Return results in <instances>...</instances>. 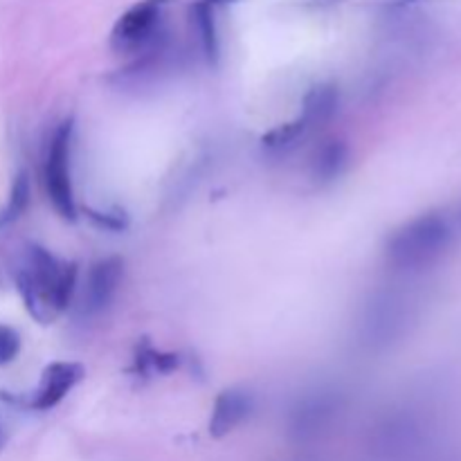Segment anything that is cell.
<instances>
[{"instance_id": "6da1fadb", "label": "cell", "mask_w": 461, "mask_h": 461, "mask_svg": "<svg viewBox=\"0 0 461 461\" xmlns=\"http://www.w3.org/2000/svg\"><path fill=\"white\" fill-rule=\"evenodd\" d=\"M77 275V264L61 261L36 243L25 246L14 268L23 304L39 324H52L68 309L75 295Z\"/></svg>"}, {"instance_id": "7a4b0ae2", "label": "cell", "mask_w": 461, "mask_h": 461, "mask_svg": "<svg viewBox=\"0 0 461 461\" xmlns=\"http://www.w3.org/2000/svg\"><path fill=\"white\" fill-rule=\"evenodd\" d=\"M453 214L426 212L408 221L387 239L385 255L392 266L401 270H419L435 264L457 239Z\"/></svg>"}, {"instance_id": "3957f363", "label": "cell", "mask_w": 461, "mask_h": 461, "mask_svg": "<svg viewBox=\"0 0 461 461\" xmlns=\"http://www.w3.org/2000/svg\"><path fill=\"white\" fill-rule=\"evenodd\" d=\"M169 0H140L115 21L111 48L117 54L147 52L158 43Z\"/></svg>"}, {"instance_id": "277c9868", "label": "cell", "mask_w": 461, "mask_h": 461, "mask_svg": "<svg viewBox=\"0 0 461 461\" xmlns=\"http://www.w3.org/2000/svg\"><path fill=\"white\" fill-rule=\"evenodd\" d=\"M70 153H72V122H61L50 140L48 158H45V192L57 214L66 221L77 219L75 189L70 176Z\"/></svg>"}, {"instance_id": "5b68a950", "label": "cell", "mask_w": 461, "mask_h": 461, "mask_svg": "<svg viewBox=\"0 0 461 461\" xmlns=\"http://www.w3.org/2000/svg\"><path fill=\"white\" fill-rule=\"evenodd\" d=\"M86 376L84 365L79 363H52L43 369L41 381L36 392L30 399V408L39 410V412H48V410L57 408Z\"/></svg>"}, {"instance_id": "8992f818", "label": "cell", "mask_w": 461, "mask_h": 461, "mask_svg": "<svg viewBox=\"0 0 461 461\" xmlns=\"http://www.w3.org/2000/svg\"><path fill=\"white\" fill-rule=\"evenodd\" d=\"M122 277H124V261L120 257H106V259L95 261L88 270V279H86L81 311L86 315H99L102 311H106L120 288Z\"/></svg>"}, {"instance_id": "52a82bcc", "label": "cell", "mask_w": 461, "mask_h": 461, "mask_svg": "<svg viewBox=\"0 0 461 461\" xmlns=\"http://www.w3.org/2000/svg\"><path fill=\"white\" fill-rule=\"evenodd\" d=\"M252 410V396L246 390L239 387H230L223 390L214 401V410H212L210 419V435L214 439H223L230 432L237 430L243 421L248 419Z\"/></svg>"}, {"instance_id": "ba28073f", "label": "cell", "mask_w": 461, "mask_h": 461, "mask_svg": "<svg viewBox=\"0 0 461 461\" xmlns=\"http://www.w3.org/2000/svg\"><path fill=\"white\" fill-rule=\"evenodd\" d=\"M338 99H340V95H338V88L333 84L313 86V88L306 93L304 102H302L300 117L304 120V124L309 126L311 133L331 120L333 113H336L338 108Z\"/></svg>"}, {"instance_id": "9c48e42d", "label": "cell", "mask_w": 461, "mask_h": 461, "mask_svg": "<svg viewBox=\"0 0 461 461\" xmlns=\"http://www.w3.org/2000/svg\"><path fill=\"white\" fill-rule=\"evenodd\" d=\"M189 14H192V23L198 32V41H201L203 54H205V59L212 63V66H216V63H219L221 45H219V32H216L212 5L207 3V0H198V3L192 5Z\"/></svg>"}, {"instance_id": "30bf717a", "label": "cell", "mask_w": 461, "mask_h": 461, "mask_svg": "<svg viewBox=\"0 0 461 461\" xmlns=\"http://www.w3.org/2000/svg\"><path fill=\"white\" fill-rule=\"evenodd\" d=\"M347 158H349V149L340 140H329L327 144L318 149L313 158V178L320 183H331L338 176L345 171Z\"/></svg>"}, {"instance_id": "8fae6325", "label": "cell", "mask_w": 461, "mask_h": 461, "mask_svg": "<svg viewBox=\"0 0 461 461\" xmlns=\"http://www.w3.org/2000/svg\"><path fill=\"white\" fill-rule=\"evenodd\" d=\"M309 133V126H306L304 120L297 115L295 120L286 122V124H279L277 129L268 131V133L264 135V140H261V144H264L266 151L277 156V153H288L291 149H295Z\"/></svg>"}, {"instance_id": "7c38bea8", "label": "cell", "mask_w": 461, "mask_h": 461, "mask_svg": "<svg viewBox=\"0 0 461 461\" xmlns=\"http://www.w3.org/2000/svg\"><path fill=\"white\" fill-rule=\"evenodd\" d=\"M27 205H30V178H27L25 171H21V174L14 178L7 203H5V207L0 210V230L16 223V221L25 214Z\"/></svg>"}, {"instance_id": "4fadbf2b", "label": "cell", "mask_w": 461, "mask_h": 461, "mask_svg": "<svg viewBox=\"0 0 461 461\" xmlns=\"http://www.w3.org/2000/svg\"><path fill=\"white\" fill-rule=\"evenodd\" d=\"M135 367L142 374H169L178 367V356L162 354L153 347L142 345L138 351V358H135Z\"/></svg>"}, {"instance_id": "5bb4252c", "label": "cell", "mask_w": 461, "mask_h": 461, "mask_svg": "<svg viewBox=\"0 0 461 461\" xmlns=\"http://www.w3.org/2000/svg\"><path fill=\"white\" fill-rule=\"evenodd\" d=\"M21 354V336L7 324H0V367L16 360Z\"/></svg>"}, {"instance_id": "9a60e30c", "label": "cell", "mask_w": 461, "mask_h": 461, "mask_svg": "<svg viewBox=\"0 0 461 461\" xmlns=\"http://www.w3.org/2000/svg\"><path fill=\"white\" fill-rule=\"evenodd\" d=\"M88 216L99 225V228L106 230H124L129 225V219H126L124 212L115 210V212H97V210H88Z\"/></svg>"}, {"instance_id": "2e32d148", "label": "cell", "mask_w": 461, "mask_h": 461, "mask_svg": "<svg viewBox=\"0 0 461 461\" xmlns=\"http://www.w3.org/2000/svg\"><path fill=\"white\" fill-rule=\"evenodd\" d=\"M453 221H455V225H457V232H461V205L453 212Z\"/></svg>"}, {"instance_id": "e0dca14e", "label": "cell", "mask_w": 461, "mask_h": 461, "mask_svg": "<svg viewBox=\"0 0 461 461\" xmlns=\"http://www.w3.org/2000/svg\"><path fill=\"white\" fill-rule=\"evenodd\" d=\"M210 5H234L237 0H207Z\"/></svg>"}, {"instance_id": "ac0fdd59", "label": "cell", "mask_w": 461, "mask_h": 461, "mask_svg": "<svg viewBox=\"0 0 461 461\" xmlns=\"http://www.w3.org/2000/svg\"><path fill=\"white\" fill-rule=\"evenodd\" d=\"M5 446V432H3V428H0V448H3Z\"/></svg>"}, {"instance_id": "d6986e66", "label": "cell", "mask_w": 461, "mask_h": 461, "mask_svg": "<svg viewBox=\"0 0 461 461\" xmlns=\"http://www.w3.org/2000/svg\"><path fill=\"white\" fill-rule=\"evenodd\" d=\"M324 3H336V0H324Z\"/></svg>"}]
</instances>
